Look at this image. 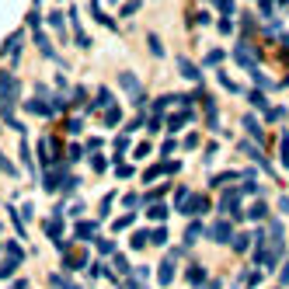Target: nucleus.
<instances>
[{"label": "nucleus", "instance_id": "obj_1", "mask_svg": "<svg viewBox=\"0 0 289 289\" xmlns=\"http://www.w3.org/2000/svg\"><path fill=\"white\" fill-rule=\"evenodd\" d=\"M118 84L126 87V94L133 98V105H143V101H146V98H143V87H140V80H136V73H129V70H126V73L118 77Z\"/></svg>", "mask_w": 289, "mask_h": 289}, {"label": "nucleus", "instance_id": "obj_2", "mask_svg": "<svg viewBox=\"0 0 289 289\" xmlns=\"http://www.w3.org/2000/svg\"><path fill=\"white\" fill-rule=\"evenodd\" d=\"M18 94H21V91H18V80H14L7 70H0V101H11V105H14Z\"/></svg>", "mask_w": 289, "mask_h": 289}, {"label": "nucleus", "instance_id": "obj_3", "mask_svg": "<svg viewBox=\"0 0 289 289\" xmlns=\"http://www.w3.org/2000/svg\"><path fill=\"white\" fill-rule=\"evenodd\" d=\"M205 209H209V199H202V195H188L178 205V213H185V216H195V213H205Z\"/></svg>", "mask_w": 289, "mask_h": 289}, {"label": "nucleus", "instance_id": "obj_4", "mask_svg": "<svg viewBox=\"0 0 289 289\" xmlns=\"http://www.w3.org/2000/svg\"><path fill=\"white\" fill-rule=\"evenodd\" d=\"M205 233H209V237H213L216 244H230V240H233V227H230L227 220H220V223H213V227H209V230H205Z\"/></svg>", "mask_w": 289, "mask_h": 289}, {"label": "nucleus", "instance_id": "obj_5", "mask_svg": "<svg viewBox=\"0 0 289 289\" xmlns=\"http://www.w3.org/2000/svg\"><path fill=\"white\" fill-rule=\"evenodd\" d=\"M84 265H87V255H77L73 244H70L66 251H63V268H66V272H77V268H84Z\"/></svg>", "mask_w": 289, "mask_h": 289}, {"label": "nucleus", "instance_id": "obj_6", "mask_svg": "<svg viewBox=\"0 0 289 289\" xmlns=\"http://www.w3.org/2000/svg\"><path fill=\"white\" fill-rule=\"evenodd\" d=\"M157 282H160V286H171V282H174V258H164V261H160Z\"/></svg>", "mask_w": 289, "mask_h": 289}, {"label": "nucleus", "instance_id": "obj_7", "mask_svg": "<svg viewBox=\"0 0 289 289\" xmlns=\"http://www.w3.org/2000/svg\"><path fill=\"white\" fill-rule=\"evenodd\" d=\"M73 233H77V240H98V223H91V220H80Z\"/></svg>", "mask_w": 289, "mask_h": 289}, {"label": "nucleus", "instance_id": "obj_8", "mask_svg": "<svg viewBox=\"0 0 289 289\" xmlns=\"http://www.w3.org/2000/svg\"><path fill=\"white\" fill-rule=\"evenodd\" d=\"M188 122H192V108H181V112H174V115L168 118V129H171V133H178L181 126H188Z\"/></svg>", "mask_w": 289, "mask_h": 289}, {"label": "nucleus", "instance_id": "obj_9", "mask_svg": "<svg viewBox=\"0 0 289 289\" xmlns=\"http://www.w3.org/2000/svg\"><path fill=\"white\" fill-rule=\"evenodd\" d=\"M178 73H181V77H188V80H199V77H202V73H199V66H195V63H188L185 56H178Z\"/></svg>", "mask_w": 289, "mask_h": 289}, {"label": "nucleus", "instance_id": "obj_10", "mask_svg": "<svg viewBox=\"0 0 289 289\" xmlns=\"http://www.w3.org/2000/svg\"><path fill=\"white\" fill-rule=\"evenodd\" d=\"M38 157H42V168H49V164H53V140H38Z\"/></svg>", "mask_w": 289, "mask_h": 289}, {"label": "nucleus", "instance_id": "obj_11", "mask_svg": "<svg viewBox=\"0 0 289 289\" xmlns=\"http://www.w3.org/2000/svg\"><path fill=\"white\" fill-rule=\"evenodd\" d=\"M233 56H237V63H240V66H247V70H255V53L247 49V46H237V53H233Z\"/></svg>", "mask_w": 289, "mask_h": 289}, {"label": "nucleus", "instance_id": "obj_12", "mask_svg": "<svg viewBox=\"0 0 289 289\" xmlns=\"http://www.w3.org/2000/svg\"><path fill=\"white\" fill-rule=\"evenodd\" d=\"M185 279H188L192 286H202V282H205V268H202V265H188Z\"/></svg>", "mask_w": 289, "mask_h": 289}, {"label": "nucleus", "instance_id": "obj_13", "mask_svg": "<svg viewBox=\"0 0 289 289\" xmlns=\"http://www.w3.org/2000/svg\"><path fill=\"white\" fill-rule=\"evenodd\" d=\"M35 42H38V49H42V56H46V59H56V49L49 46V38H46L42 31H35Z\"/></svg>", "mask_w": 289, "mask_h": 289}, {"label": "nucleus", "instance_id": "obj_14", "mask_svg": "<svg viewBox=\"0 0 289 289\" xmlns=\"http://www.w3.org/2000/svg\"><path fill=\"white\" fill-rule=\"evenodd\" d=\"M94 108H112V91H108V87H101V91H98V98H94L91 112H94Z\"/></svg>", "mask_w": 289, "mask_h": 289}, {"label": "nucleus", "instance_id": "obj_15", "mask_svg": "<svg viewBox=\"0 0 289 289\" xmlns=\"http://www.w3.org/2000/svg\"><path fill=\"white\" fill-rule=\"evenodd\" d=\"M244 129L251 133L255 140H261V126H258V118H255V115H244Z\"/></svg>", "mask_w": 289, "mask_h": 289}, {"label": "nucleus", "instance_id": "obj_16", "mask_svg": "<svg viewBox=\"0 0 289 289\" xmlns=\"http://www.w3.org/2000/svg\"><path fill=\"white\" fill-rule=\"evenodd\" d=\"M202 233H205V227H202V223H192V227L185 230V244H195Z\"/></svg>", "mask_w": 289, "mask_h": 289}, {"label": "nucleus", "instance_id": "obj_17", "mask_svg": "<svg viewBox=\"0 0 289 289\" xmlns=\"http://www.w3.org/2000/svg\"><path fill=\"white\" fill-rule=\"evenodd\" d=\"M233 251H247V247H251V237H247V233H233Z\"/></svg>", "mask_w": 289, "mask_h": 289}, {"label": "nucleus", "instance_id": "obj_18", "mask_svg": "<svg viewBox=\"0 0 289 289\" xmlns=\"http://www.w3.org/2000/svg\"><path fill=\"white\" fill-rule=\"evenodd\" d=\"M4 251H7V258H14V261H18V265H21V261H25V251H21V244H14V240H11V244H7V247H4Z\"/></svg>", "mask_w": 289, "mask_h": 289}, {"label": "nucleus", "instance_id": "obj_19", "mask_svg": "<svg viewBox=\"0 0 289 289\" xmlns=\"http://www.w3.org/2000/svg\"><path fill=\"white\" fill-rule=\"evenodd\" d=\"M146 216H150V220H164V216H168V205H160V202H153L150 209H146Z\"/></svg>", "mask_w": 289, "mask_h": 289}, {"label": "nucleus", "instance_id": "obj_20", "mask_svg": "<svg viewBox=\"0 0 289 289\" xmlns=\"http://www.w3.org/2000/svg\"><path fill=\"white\" fill-rule=\"evenodd\" d=\"M247 216H251V220H265V216H268V205H265V202H255Z\"/></svg>", "mask_w": 289, "mask_h": 289}, {"label": "nucleus", "instance_id": "obj_21", "mask_svg": "<svg viewBox=\"0 0 289 289\" xmlns=\"http://www.w3.org/2000/svg\"><path fill=\"white\" fill-rule=\"evenodd\" d=\"M150 244H157V247H164V244H168V230H164V227H157V230L150 233Z\"/></svg>", "mask_w": 289, "mask_h": 289}, {"label": "nucleus", "instance_id": "obj_22", "mask_svg": "<svg viewBox=\"0 0 289 289\" xmlns=\"http://www.w3.org/2000/svg\"><path fill=\"white\" fill-rule=\"evenodd\" d=\"M0 171H4V174H11V178H18V168H14V164L4 157V150H0Z\"/></svg>", "mask_w": 289, "mask_h": 289}, {"label": "nucleus", "instance_id": "obj_23", "mask_svg": "<svg viewBox=\"0 0 289 289\" xmlns=\"http://www.w3.org/2000/svg\"><path fill=\"white\" fill-rule=\"evenodd\" d=\"M53 286H56V289H80V286H77V282H70L66 275H53Z\"/></svg>", "mask_w": 289, "mask_h": 289}, {"label": "nucleus", "instance_id": "obj_24", "mask_svg": "<svg viewBox=\"0 0 289 289\" xmlns=\"http://www.w3.org/2000/svg\"><path fill=\"white\" fill-rule=\"evenodd\" d=\"M115 272H122V279L126 275H133V268H129V261L122 258V255H115Z\"/></svg>", "mask_w": 289, "mask_h": 289}, {"label": "nucleus", "instance_id": "obj_25", "mask_svg": "<svg viewBox=\"0 0 289 289\" xmlns=\"http://www.w3.org/2000/svg\"><path fill=\"white\" fill-rule=\"evenodd\" d=\"M133 220H136L133 213H126V216H118V220L112 223V230H126V227H133Z\"/></svg>", "mask_w": 289, "mask_h": 289}, {"label": "nucleus", "instance_id": "obj_26", "mask_svg": "<svg viewBox=\"0 0 289 289\" xmlns=\"http://www.w3.org/2000/svg\"><path fill=\"white\" fill-rule=\"evenodd\" d=\"M14 272H18V261H14V258H7L4 265H0V279H7V275H14Z\"/></svg>", "mask_w": 289, "mask_h": 289}, {"label": "nucleus", "instance_id": "obj_27", "mask_svg": "<svg viewBox=\"0 0 289 289\" xmlns=\"http://www.w3.org/2000/svg\"><path fill=\"white\" fill-rule=\"evenodd\" d=\"M146 240H150V230H136L133 233V247H146Z\"/></svg>", "mask_w": 289, "mask_h": 289}, {"label": "nucleus", "instance_id": "obj_28", "mask_svg": "<svg viewBox=\"0 0 289 289\" xmlns=\"http://www.w3.org/2000/svg\"><path fill=\"white\" fill-rule=\"evenodd\" d=\"M129 150V136H115V157H122Z\"/></svg>", "mask_w": 289, "mask_h": 289}, {"label": "nucleus", "instance_id": "obj_29", "mask_svg": "<svg viewBox=\"0 0 289 289\" xmlns=\"http://www.w3.org/2000/svg\"><path fill=\"white\" fill-rule=\"evenodd\" d=\"M220 84H223V87H227L230 94H240V84H233V80H230L227 73H220Z\"/></svg>", "mask_w": 289, "mask_h": 289}, {"label": "nucleus", "instance_id": "obj_30", "mask_svg": "<svg viewBox=\"0 0 289 289\" xmlns=\"http://www.w3.org/2000/svg\"><path fill=\"white\" fill-rule=\"evenodd\" d=\"M223 63V53L220 49H209V56H205V66H220Z\"/></svg>", "mask_w": 289, "mask_h": 289}, {"label": "nucleus", "instance_id": "obj_31", "mask_svg": "<svg viewBox=\"0 0 289 289\" xmlns=\"http://www.w3.org/2000/svg\"><path fill=\"white\" fill-rule=\"evenodd\" d=\"M247 98H251V105H255V108H268V101H265V94H261V91H251Z\"/></svg>", "mask_w": 289, "mask_h": 289}, {"label": "nucleus", "instance_id": "obj_32", "mask_svg": "<svg viewBox=\"0 0 289 289\" xmlns=\"http://www.w3.org/2000/svg\"><path fill=\"white\" fill-rule=\"evenodd\" d=\"M21 160H25V168L35 174V164H31V153H28V143H21Z\"/></svg>", "mask_w": 289, "mask_h": 289}, {"label": "nucleus", "instance_id": "obj_33", "mask_svg": "<svg viewBox=\"0 0 289 289\" xmlns=\"http://www.w3.org/2000/svg\"><path fill=\"white\" fill-rule=\"evenodd\" d=\"M98 251H101V255H115V244L105 237V240H98Z\"/></svg>", "mask_w": 289, "mask_h": 289}, {"label": "nucleus", "instance_id": "obj_34", "mask_svg": "<svg viewBox=\"0 0 289 289\" xmlns=\"http://www.w3.org/2000/svg\"><path fill=\"white\" fill-rule=\"evenodd\" d=\"M146 42H150V49H153V56H164V46H160V38H157V35H150V38H146Z\"/></svg>", "mask_w": 289, "mask_h": 289}, {"label": "nucleus", "instance_id": "obj_35", "mask_svg": "<svg viewBox=\"0 0 289 289\" xmlns=\"http://www.w3.org/2000/svg\"><path fill=\"white\" fill-rule=\"evenodd\" d=\"M118 118H122V112H118V108H108V112H105V122H108V126H115Z\"/></svg>", "mask_w": 289, "mask_h": 289}, {"label": "nucleus", "instance_id": "obj_36", "mask_svg": "<svg viewBox=\"0 0 289 289\" xmlns=\"http://www.w3.org/2000/svg\"><path fill=\"white\" fill-rule=\"evenodd\" d=\"M282 164L289 168V133H282Z\"/></svg>", "mask_w": 289, "mask_h": 289}, {"label": "nucleus", "instance_id": "obj_37", "mask_svg": "<svg viewBox=\"0 0 289 289\" xmlns=\"http://www.w3.org/2000/svg\"><path fill=\"white\" fill-rule=\"evenodd\" d=\"M115 174H118V178H133V168H129V164H118Z\"/></svg>", "mask_w": 289, "mask_h": 289}, {"label": "nucleus", "instance_id": "obj_38", "mask_svg": "<svg viewBox=\"0 0 289 289\" xmlns=\"http://www.w3.org/2000/svg\"><path fill=\"white\" fill-rule=\"evenodd\" d=\"M91 168H94V171H105V157H98V153H91Z\"/></svg>", "mask_w": 289, "mask_h": 289}, {"label": "nucleus", "instance_id": "obj_39", "mask_svg": "<svg viewBox=\"0 0 289 289\" xmlns=\"http://www.w3.org/2000/svg\"><path fill=\"white\" fill-rule=\"evenodd\" d=\"M66 129H70V133H80V129H84V122H80V118H70Z\"/></svg>", "mask_w": 289, "mask_h": 289}, {"label": "nucleus", "instance_id": "obj_40", "mask_svg": "<svg viewBox=\"0 0 289 289\" xmlns=\"http://www.w3.org/2000/svg\"><path fill=\"white\" fill-rule=\"evenodd\" d=\"M286 115V108H268V122H279Z\"/></svg>", "mask_w": 289, "mask_h": 289}, {"label": "nucleus", "instance_id": "obj_41", "mask_svg": "<svg viewBox=\"0 0 289 289\" xmlns=\"http://www.w3.org/2000/svg\"><path fill=\"white\" fill-rule=\"evenodd\" d=\"M122 202H126L129 209H136V205H140V195H126V199H122Z\"/></svg>", "mask_w": 289, "mask_h": 289}, {"label": "nucleus", "instance_id": "obj_42", "mask_svg": "<svg viewBox=\"0 0 289 289\" xmlns=\"http://www.w3.org/2000/svg\"><path fill=\"white\" fill-rule=\"evenodd\" d=\"M185 146H188V150H195V146H199V136H195V133H192V136H185Z\"/></svg>", "mask_w": 289, "mask_h": 289}, {"label": "nucleus", "instance_id": "obj_43", "mask_svg": "<svg viewBox=\"0 0 289 289\" xmlns=\"http://www.w3.org/2000/svg\"><path fill=\"white\" fill-rule=\"evenodd\" d=\"M66 157H70V160H80V146H77V143H73V146H70V150H66Z\"/></svg>", "mask_w": 289, "mask_h": 289}, {"label": "nucleus", "instance_id": "obj_44", "mask_svg": "<svg viewBox=\"0 0 289 289\" xmlns=\"http://www.w3.org/2000/svg\"><path fill=\"white\" fill-rule=\"evenodd\" d=\"M279 282H282V286H289V261H286V268L279 272Z\"/></svg>", "mask_w": 289, "mask_h": 289}, {"label": "nucleus", "instance_id": "obj_45", "mask_svg": "<svg viewBox=\"0 0 289 289\" xmlns=\"http://www.w3.org/2000/svg\"><path fill=\"white\" fill-rule=\"evenodd\" d=\"M279 213H289V195H282V199H279Z\"/></svg>", "mask_w": 289, "mask_h": 289}, {"label": "nucleus", "instance_id": "obj_46", "mask_svg": "<svg viewBox=\"0 0 289 289\" xmlns=\"http://www.w3.org/2000/svg\"><path fill=\"white\" fill-rule=\"evenodd\" d=\"M11 289H28V282H25V279H18V282H14Z\"/></svg>", "mask_w": 289, "mask_h": 289}]
</instances>
